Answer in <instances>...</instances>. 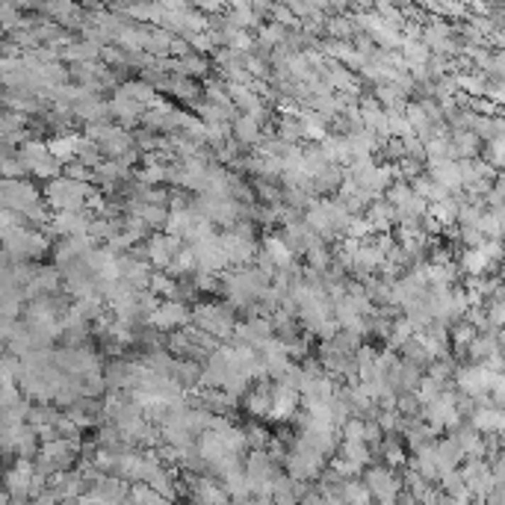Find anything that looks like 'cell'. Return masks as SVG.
I'll return each instance as SVG.
<instances>
[{
	"mask_svg": "<svg viewBox=\"0 0 505 505\" xmlns=\"http://www.w3.org/2000/svg\"><path fill=\"white\" fill-rule=\"evenodd\" d=\"M260 118H255V116H240L237 121H233V139L237 142H243V145H255V142H260Z\"/></svg>",
	"mask_w": 505,
	"mask_h": 505,
	"instance_id": "5b68a950",
	"label": "cell"
},
{
	"mask_svg": "<svg viewBox=\"0 0 505 505\" xmlns=\"http://www.w3.org/2000/svg\"><path fill=\"white\" fill-rule=\"evenodd\" d=\"M245 438H248V446H251V449H266L269 431L260 428V426H251V428H245Z\"/></svg>",
	"mask_w": 505,
	"mask_h": 505,
	"instance_id": "52a82bcc",
	"label": "cell"
},
{
	"mask_svg": "<svg viewBox=\"0 0 505 505\" xmlns=\"http://www.w3.org/2000/svg\"><path fill=\"white\" fill-rule=\"evenodd\" d=\"M364 482H367V488L372 491V496L384 499V502H390V499L399 496V484H402V482H396L390 464H382V467H372V470H367Z\"/></svg>",
	"mask_w": 505,
	"mask_h": 505,
	"instance_id": "7a4b0ae2",
	"label": "cell"
},
{
	"mask_svg": "<svg viewBox=\"0 0 505 505\" xmlns=\"http://www.w3.org/2000/svg\"><path fill=\"white\" fill-rule=\"evenodd\" d=\"M502 243H505V219H502Z\"/></svg>",
	"mask_w": 505,
	"mask_h": 505,
	"instance_id": "ba28073f",
	"label": "cell"
},
{
	"mask_svg": "<svg viewBox=\"0 0 505 505\" xmlns=\"http://www.w3.org/2000/svg\"><path fill=\"white\" fill-rule=\"evenodd\" d=\"M470 426L479 428L482 435H496V431L505 426V408H496L494 402L491 405H482L479 411H473Z\"/></svg>",
	"mask_w": 505,
	"mask_h": 505,
	"instance_id": "277c9868",
	"label": "cell"
},
{
	"mask_svg": "<svg viewBox=\"0 0 505 505\" xmlns=\"http://www.w3.org/2000/svg\"><path fill=\"white\" fill-rule=\"evenodd\" d=\"M80 142H83V139H77V136H60V139L48 142V148H50L53 157L60 160V163H71V160H77Z\"/></svg>",
	"mask_w": 505,
	"mask_h": 505,
	"instance_id": "8992f818",
	"label": "cell"
},
{
	"mask_svg": "<svg viewBox=\"0 0 505 505\" xmlns=\"http://www.w3.org/2000/svg\"><path fill=\"white\" fill-rule=\"evenodd\" d=\"M4 204L9 210H18V213H33L35 207H39V195H35V189L30 184H24V180H15V177H6L4 184Z\"/></svg>",
	"mask_w": 505,
	"mask_h": 505,
	"instance_id": "6da1fadb",
	"label": "cell"
},
{
	"mask_svg": "<svg viewBox=\"0 0 505 505\" xmlns=\"http://www.w3.org/2000/svg\"><path fill=\"white\" fill-rule=\"evenodd\" d=\"M428 174L435 177V184H440L449 192H458L464 187V174H461V160H431Z\"/></svg>",
	"mask_w": 505,
	"mask_h": 505,
	"instance_id": "3957f363",
	"label": "cell"
}]
</instances>
